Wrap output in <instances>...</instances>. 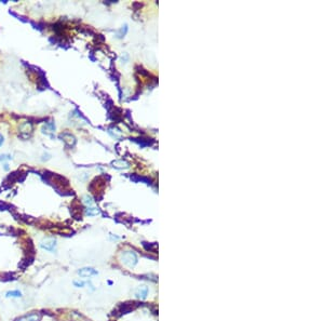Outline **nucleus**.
<instances>
[{
	"label": "nucleus",
	"mask_w": 324,
	"mask_h": 321,
	"mask_svg": "<svg viewBox=\"0 0 324 321\" xmlns=\"http://www.w3.org/2000/svg\"><path fill=\"white\" fill-rule=\"evenodd\" d=\"M121 259H122V262H123L126 265H128V266H130V267L135 266L137 263L136 254L133 252H130V251H126V252L122 253Z\"/></svg>",
	"instance_id": "obj_1"
},
{
	"label": "nucleus",
	"mask_w": 324,
	"mask_h": 321,
	"mask_svg": "<svg viewBox=\"0 0 324 321\" xmlns=\"http://www.w3.org/2000/svg\"><path fill=\"white\" fill-rule=\"evenodd\" d=\"M55 245H56V240H55L54 238H46L41 241V243H40V247H41L43 250L50 251V252H53V251H54Z\"/></svg>",
	"instance_id": "obj_2"
},
{
	"label": "nucleus",
	"mask_w": 324,
	"mask_h": 321,
	"mask_svg": "<svg viewBox=\"0 0 324 321\" xmlns=\"http://www.w3.org/2000/svg\"><path fill=\"white\" fill-rule=\"evenodd\" d=\"M78 274L82 277H91V276H95L97 275V271L94 270L93 268H82L78 270Z\"/></svg>",
	"instance_id": "obj_3"
},
{
	"label": "nucleus",
	"mask_w": 324,
	"mask_h": 321,
	"mask_svg": "<svg viewBox=\"0 0 324 321\" xmlns=\"http://www.w3.org/2000/svg\"><path fill=\"white\" fill-rule=\"evenodd\" d=\"M147 293H148V289L146 287H139L135 292V295H136V297L144 300V298H146Z\"/></svg>",
	"instance_id": "obj_4"
},
{
	"label": "nucleus",
	"mask_w": 324,
	"mask_h": 321,
	"mask_svg": "<svg viewBox=\"0 0 324 321\" xmlns=\"http://www.w3.org/2000/svg\"><path fill=\"white\" fill-rule=\"evenodd\" d=\"M18 321H40V315L38 314H30L28 316H25L21 318Z\"/></svg>",
	"instance_id": "obj_5"
},
{
	"label": "nucleus",
	"mask_w": 324,
	"mask_h": 321,
	"mask_svg": "<svg viewBox=\"0 0 324 321\" xmlns=\"http://www.w3.org/2000/svg\"><path fill=\"white\" fill-rule=\"evenodd\" d=\"M22 293L20 291H9L7 293V297H21Z\"/></svg>",
	"instance_id": "obj_6"
},
{
	"label": "nucleus",
	"mask_w": 324,
	"mask_h": 321,
	"mask_svg": "<svg viewBox=\"0 0 324 321\" xmlns=\"http://www.w3.org/2000/svg\"><path fill=\"white\" fill-rule=\"evenodd\" d=\"M6 208H10V206H8V204L5 203V202H0V211L6 210Z\"/></svg>",
	"instance_id": "obj_7"
},
{
	"label": "nucleus",
	"mask_w": 324,
	"mask_h": 321,
	"mask_svg": "<svg viewBox=\"0 0 324 321\" xmlns=\"http://www.w3.org/2000/svg\"><path fill=\"white\" fill-rule=\"evenodd\" d=\"M6 159H12L11 156H7V155H0V161H3Z\"/></svg>",
	"instance_id": "obj_8"
},
{
	"label": "nucleus",
	"mask_w": 324,
	"mask_h": 321,
	"mask_svg": "<svg viewBox=\"0 0 324 321\" xmlns=\"http://www.w3.org/2000/svg\"><path fill=\"white\" fill-rule=\"evenodd\" d=\"M73 285H77V287H78V288H81V287H83V285H85V282H79V281H75V282H73Z\"/></svg>",
	"instance_id": "obj_9"
},
{
	"label": "nucleus",
	"mask_w": 324,
	"mask_h": 321,
	"mask_svg": "<svg viewBox=\"0 0 324 321\" xmlns=\"http://www.w3.org/2000/svg\"><path fill=\"white\" fill-rule=\"evenodd\" d=\"M2 143H3V136L0 134V145L2 144Z\"/></svg>",
	"instance_id": "obj_10"
},
{
	"label": "nucleus",
	"mask_w": 324,
	"mask_h": 321,
	"mask_svg": "<svg viewBox=\"0 0 324 321\" xmlns=\"http://www.w3.org/2000/svg\"><path fill=\"white\" fill-rule=\"evenodd\" d=\"M5 169H6V170H8V169H9V167H8V164H5Z\"/></svg>",
	"instance_id": "obj_11"
}]
</instances>
